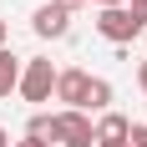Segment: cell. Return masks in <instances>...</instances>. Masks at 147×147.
Instances as JSON below:
<instances>
[{"mask_svg":"<svg viewBox=\"0 0 147 147\" xmlns=\"http://www.w3.org/2000/svg\"><path fill=\"white\" fill-rule=\"evenodd\" d=\"M127 132H132V122L122 117V112H107L96 122V142H127Z\"/></svg>","mask_w":147,"mask_h":147,"instance_id":"52a82bcc","label":"cell"},{"mask_svg":"<svg viewBox=\"0 0 147 147\" xmlns=\"http://www.w3.org/2000/svg\"><path fill=\"white\" fill-rule=\"evenodd\" d=\"M10 147H51V142H36V137H20V142H10Z\"/></svg>","mask_w":147,"mask_h":147,"instance_id":"7c38bea8","label":"cell"},{"mask_svg":"<svg viewBox=\"0 0 147 147\" xmlns=\"http://www.w3.org/2000/svg\"><path fill=\"white\" fill-rule=\"evenodd\" d=\"M5 36H10V26H5V20H0V51H5Z\"/></svg>","mask_w":147,"mask_h":147,"instance_id":"9a60e30c","label":"cell"},{"mask_svg":"<svg viewBox=\"0 0 147 147\" xmlns=\"http://www.w3.org/2000/svg\"><path fill=\"white\" fill-rule=\"evenodd\" d=\"M142 41H147V36H142Z\"/></svg>","mask_w":147,"mask_h":147,"instance_id":"ac0fdd59","label":"cell"},{"mask_svg":"<svg viewBox=\"0 0 147 147\" xmlns=\"http://www.w3.org/2000/svg\"><path fill=\"white\" fill-rule=\"evenodd\" d=\"M86 86H91V71H81V66H66V71H56V102L66 107V112H81V102H86Z\"/></svg>","mask_w":147,"mask_h":147,"instance_id":"277c9868","label":"cell"},{"mask_svg":"<svg viewBox=\"0 0 147 147\" xmlns=\"http://www.w3.org/2000/svg\"><path fill=\"white\" fill-rule=\"evenodd\" d=\"M0 147H10V132H5V127H0Z\"/></svg>","mask_w":147,"mask_h":147,"instance_id":"e0dca14e","label":"cell"},{"mask_svg":"<svg viewBox=\"0 0 147 147\" xmlns=\"http://www.w3.org/2000/svg\"><path fill=\"white\" fill-rule=\"evenodd\" d=\"M96 30H102L112 46H132L137 36H147V10L112 5V10H102V15H96Z\"/></svg>","mask_w":147,"mask_h":147,"instance_id":"6da1fadb","label":"cell"},{"mask_svg":"<svg viewBox=\"0 0 147 147\" xmlns=\"http://www.w3.org/2000/svg\"><path fill=\"white\" fill-rule=\"evenodd\" d=\"M112 96H117V91H112V81H107V76H91V86H86V102H81V112H96V117H107V112H112Z\"/></svg>","mask_w":147,"mask_h":147,"instance_id":"8992f818","label":"cell"},{"mask_svg":"<svg viewBox=\"0 0 147 147\" xmlns=\"http://www.w3.org/2000/svg\"><path fill=\"white\" fill-rule=\"evenodd\" d=\"M26 137H36V142H46V137H51V112H36V117L26 122Z\"/></svg>","mask_w":147,"mask_h":147,"instance_id":"9c48e42d","label":"cell"},{"mask_svg":"<svg viewBox=\"0 0 147 147\" xmlns=\"http://www.w3.org/2000/svg\"><path fill=\"white\" fill-rule=\"evenodd\" d=\"M137 86L147 91V61H142V66H137Z\"/></svg>","mask_w":147,"mask_h":147,"instance_id":"4fadbf2b","label":"cell"},{"mask_svg":"<svg viewBox=\"0 0 147 147\" xmlns=\"http://www.w3.org/2000/svg\"><path fill=\"white\" fill-rule=\"evenodd\" d=\"M20 102H51V96H56V66H51V61L46 56H36V61H26V66H20Z\"/></svg>","mask_w":147,"mask_h":147,"instance_id":"3957f363","label":"cell"},{"mask_svg":"<svg viewBox=\"0 0 147 147\" xmlns=\"http://www.w3.org/2000/svg\"><path fill=\"white\" fill-rule=\"evenodd\" d=\"M51 5H61V10L71 15V10H81V5H86V0H51Z\"/></svg>","mask_w":147,"mask_h":147,"instance_id":"8fae6325","label":"cell"},{"mask_svg":"<svg viewBox=\"0 0 147 147\" xmlns=\"http://www.w3.org/2000/svg\"><path fill=\"white\" fill-rule=\"evenodd\" d=\"M51 142L61 147H96V127H91L86 112H51Z\"/></svg>","mask_w":147,"mask_h":147,"instance_id":"7a4b0ae2","label":"cell"},{"mask_svg":"<svg viewBox=\"0 0 147 147\" xmlns=\"http://www.w3.org/2000/svg\"><path fill=\"white\" fill-rule=\"evenodd\" d=\"M20 66H26V61L15 56V51H0V96H10V91L20 86Z\"/></svg>","mask_w":147,"mask_h":147,"instance_id":"ba28073f","label":"cell"},{"mask_svg":"<svg viewBox=\"0 0 147 147\" xmlns=\"http://www.w3.org/2000/svg\"><path fill=\"white\" fill-rule=\"evenodd\" d=\"M127 5H132V10H147V0H127Z\"/></svg>","mask_w":147,"mask_h":147,"instance_id":"2e32d148","label":"cell"},{"mask_svg":"<svg viewBox=\"0 0 147 147\" xmlns=\"http://www.w3.org/2000/svg\"><path fill=\"white\" fill-rule=\"evenodd\" d=\"M30 30H36L41 41H61V36L71 30V15L61 10V5H36V15H30Z\"/></svg>","mask_w":147,"mask_h":147,"instance_id":"5b68a950","label":"cell"},{"mask_svg":"<svg viewBox=\"0 0 147 147\" xmlns=\"http://www.w3.org/2000/svg\"><path fill=\"white\" fill-rule=\"evenodd\" d=\"M86 5H91V0H86ZM96 5H102V10H112V5H127V0H96Z\"/></svg>","mask_w":147,"mask_h":147,"instance_id":"5bb4252c","label":"cell"},{"mask_svg":"<svg viewBox=\"0 0 147 147\" xmlns=\"http://www.w3.org/2000/svg\"><path fill=\"white\" fill-rule=\"evenodd\" d=\"M127 147H147V122H132V132H127Z\"/></svg>","mask_w":147,"mask_h":147,"instance_id":"30bf717a","label":"cell"}]
</instances>
